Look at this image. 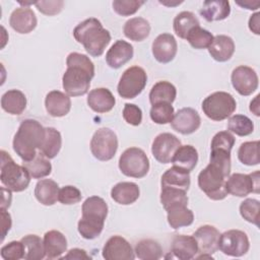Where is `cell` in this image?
Masks as SVG:
<instances>
[{
	"label": "cell",
	"mask_w": 260,
	"mask_h": 260,
	"mask_svg": "<svg viewBox=\"0 0 260 260\" xmlns=\"http://www.w3.org/2000/svg\"><path fill=\"white\" fill-rule=\"evenodd\" d=\"M67 69L62 77L63 88L69 96L85 94L94 76V65L84 54L72 52L66 59Z\"/></svg>",
	"instance_id": "1"
},
{
	"label": "cell",
	"mask_w": 260,
	"mask_h": 260,
	"mask_svg": "<svg viewBox=\"0 0 260 260\" xmlns=\"http://www.w3.org/2000/svg\"><path fill=\"white\" fill-rule=\"evenodd\" d=\"M73 37L92 57H100L111 42L110 31L94 17L78 23L73 29Z\"/></svg>",
	"instance_id": "2"
},
{
	"label": "cell",
	"mask_w": 260,
	"mask_h": 260,
	"mask_svg": "<svg viewBox=\"0 0 260 260\" xmlns=\"http://www.w3.org/2000/svg\"><path fill=\"white\" fill-rule=\"evenodd\" d=\"M81 211L82 216L77 223L78 233L86 240L98 238L108 215V204L102 197L90 196L84 200Z\"/></svg>",
	"instance_id": "3"
},
{
	"label": "cell",
	"mask_w": 260,
	"mask_h": 260,
	"mask_svg": "<svg viewBox=\"0 0 260 260\" xmlns=\"http://www.w3.org/2000/svg\"><path fill=\"white\" fill-rule=\"evenodd\" d=\"M45 136V128L34 119L23 120L13 138V149L16 154L23 160H31L37 154L43 138Z\"/></svg>",
	"instance_id": "4"
},
{
	"label": "cell",
	"mask_w": 260,
	"mask_h": 260,
	"mask_svg": "<svg viewBox=\"0 0 260 260\" xmlns=\"http://www.w3.org/2000/svg\"><path fill=\"white\" fill-rule=\"evenodd\" d=\"M229 176L220 167L209 162L198 175V186L211 200H222L228 195L225 181Z\"/></svg>",
	"instance_id": "5"
},
{
	"label": "cell",
	"mask_w": 260,
	"mask_h": 260,
	"mask_svg": "<svg viewBox=\"0 0 260 260\" xmlns=\"http://www.w3.org/2000/svg\"><path fill=\"white\" fill-rule=\"evenodd\" d=\"M30 178L29 173L23 166L15 164L9 153L1 150L0 180L4 187L13 192H21L28 187Z\"/></svg>",
	"instance_id": "6"
},
{
	"label": "cell",
	"mask_w": 260,
	"mask_h": 260,
	"mask_svg": "<svg viewBox=\"0 0 260 260\" xmlns=\"http://www.w3.org/2000/svg\"><path fill=\"white\" fill-rule=\"evenodd\" d=\"M237 103L234 96L225 91H215L202 102V111L207 118L213 121H222L234 114Z\"/></svg>",
	"instance_id": "7"
},
{
	"label": "cell",
	"mask_w": 260,
	"mask_h": 260,
	"mask_svg": "<svg viewBox=\"0 0 260 260\" xmlns=\"http://www.w3.org/2000/svg\"><path fill=\"white\" fill-rule=\"evenodd\" d=\"M119 169L127 177L140 179L149 171V159L141 148L129 147L119 158Z\"/></svg>",
	"instance_id": "8"
},
{
	"label": "cell",
	"mask_w": 260,
	"mask_h": 260,
	"mask_svg": "<svg viewBox=\"0 0 260 260\" xmlns=\"http://www.w3.org/2000/svg\"><path fill=\"white\" fill-rule=\"evenodd\" d=\"M118 149V138L116 133L107 127L98 129L90 140V151L92 155L102 161L112 159Z\"/></svg>",
	"instance_id": "9"
},
{
	"label": "cell",
	"mask_w": 260,
	"mask_h": 260,
	"mask_svg": "<svg viewBox=\"0 0 260 260\" xmlns=\"http://www.w3.org/2000/svg\"><path fill=\"white\" fill-rule=\"evenodd\" d=\"M147 82V74L140 66L127 68L118 83L117 90L123 99H134L142 92Z\"/></svg>",
	"instance_id": "10"
},
{
	"label": "cell",
	"mask_w": 260,
	"mask_h": 260,
	"mask_svg": "<svg viewBox=\"0 0 260 260\" xmlns=\"http://www.w3.org/2000/svg\"><path fill=\"white\" fill-rule=\"evenodd\" d=\"M250 248V242L246 233L240 230H229L219 236L218 249L228 256L241 257Z\"/></svg>",
	"instance_id": "11"
},
{
	"label": "cell",
	"mask_w": 260,
	"mask_h": 260,
	"mask_svg": "<svg viewBox=\"0 0 260 260\" xmlns=\"http://www.w3.org/2000/svg\"><path fill=\"white\" fill-rule=\"evenodd\" d=\"M228 194L237 197H246L250 193H259V172L252 174L235 173L225 181Z\"/></svg>",
	"instance_id": "12"
},
{
	"label": "cell",
	"mask_w": 260,
	"mask_h": 260,
	"mask_svg": "<svg viewBox=\"0 0 260 260\" xmlns=\"http://www.w3.org/2000/svg\"><path fill=\"white\" fill-rule=\"evenodd\" d=\"M219 236V232L213 225L205 224L198 228L197 231L193 234V238L197 243L198 253H200V255L196 256V258L212 259L211 254L215 253L218 250Z\"/></svg>",
	"instance_id": "13"
},
{
	"label": "cell",
	"mask_w": 260,
	"mask_h": 260,
	"mask_svg": "<svg viewBox=\"0 0 260 260\" xmlns=\"http://www.w3.org/2000/svg\"><path fill=\"white\" fill-rule=\"evenodd\" d=\"M181 146V140L172 133L158 134L151 145L153 157L160 164H170L176 152Z\"/></svg>",
	"instance_id": "14"
},
{
	"label": "cell",
	"mask_w": 260,
	"mask_h": 260,
	"mask_svg": "<svg viewBox=\"0 0 260 260\" xmlns=\"http://www.w3.org/2000/svg\"><path fill=\"white\" fill-rule=\"evenodd\" d=\"M233 87L241 95H250L258 88V75L256 71L246 65L236 67L231 75Z\"/></svg>",
	"instance_id": "15"
},
{
	"label": "cell",
	"mask_w": 260,
	"mask_h": 260,
	"mask_svg": "<svg viewBox=\"0 0 260 260\" xmlns=\"http://www.w3.org/2000/svg\"><path fill=\"white\" fill-rule=\"evenodd\" d=\"M102 253L106 260H133L135 258L131 245L121 236L111 237L106 242Z\"/></svg>",
	"instance_id": "16"
},
{
	"label": "cell",
	"mask_w": 260,
	"mask_h": 260,
	"mask_svg": "<svg viewBox=\"0 0 260 260\" xmlns=\"http://www.w3.org/2000/svg\"><path fill=\"white\" fill-rule=\"evenodd\" d=\"M151 51L157 62L162 64L170 63L176 57L178 51L177 41L171 34H160L152 42Z\"/></svg>",
	"instance_id": "17"
},
{
	"label": "cell",
	"mask_w": 260,
	"mask_h": 260,
	"mask_svg": "<svg viewBox=\"0 0 260 260\" xmlns=\"http://www.w3.org/2000/svg\"><path fill=\"white\" fill-rule=\"evenodd\" d=\"M201 124V119L197 111L192 108H182L175 115L171 122L172 128L183 134L188 135L194 133Z\"/></svg>",
	"instance_id": "18"
},
{
	"label": "cell",
	"mask_w": 260,
	"mask_h": 260,
	"mask_svg": "<svg viewBox=\"0 0 260 260\" xmlns=\"http://www.w3.org/2000/svg\"><path fill=\"white\" fill-rule=\"evenodd\" d=\"M37 23L38 20L35 12L27 6L14 9L9 17L10 26L18 34H28L32 31Z\"/></svg>",
	"instance_id": "19"
},
{
	"label": "cell",
	"mask_w": 260,
	"mask_h": 260,
	"mask_svg": "<svg viewBox=\"0 0 260 260\" xmlns=\"http://www.w3.org/2000/svg\"><path fill=\"white\" fill-rule=\"evenodd\" d=\"M133 53V46L130 43L118 40L108 50L106 54V62L111 68L118 69L132 59Z\"/></svg>",
	"instance_id": "20"
},
{
	"label": "cell",
	"mask_w": 260,
	"mask_h": 260,
	"mask_svg": "<svg viewBox=\"0 0 260 260\" xmlns=\"http://www.w3.org/2000/svg\"><path fill=\"white\" fill-rule=\"evenodd\" d=\"M45 107L50 116L64 117L70 112L71 100L68 94L60 90H52L46 95Z\"/></svg>",
	"instance_id": "21"
},
{
	"label": "cell",
	"mask_w": 260,
	"mask_h": 260,
	"mask_svg": "<svg viewBox=\"0 0 260 260\" xmlns=\"http://www.w3.org/2000/svg\"><path fill=\"white\" fill-rule=\"evenodd\" d=\"M116 104L115 96L110 89L105 87L94 88L87 95V105L95 113L110 112Z\"/></svg>",
	"instance_id": "22"
},
{
	"label": "cell",
	"mask_w": 260,
	"mask_h": 260,
	"mask_svg": "<svg viewBox=\"0 0 260 260\" xmlns=\"http://www.w3.org/2000/svg\"><path fill=\"white\" fill-rule=\"evenodd\" d=\"M210 56L217 62L229 61L235 52V43L233 39L225 35L213 37L212 43L208 47Z\"/></svg>",
	"instance_id": "23"
},
{
	"label": "cell",
	"mask_w": 260,
	"mask_h": 260,
	"mask_svg": "<svg viewBox=\"0 0 260 260\" xmlns=\"http://www.w3.org/2000/svg\"><path fill=\"white\" fill-rule=\"evenodd\" d=\"M171 251L180 260H190L196 257L198 247L193 236L178 235L173 239Z\"/></svg>",
	"instance_id": "24"
},
{
	"label": "cell",
	"mask_w": 260,
	"mask_h": 260,
	"mask_svg": "<svg viewBox=\"0 0 260 260\" xmlns=\"http://www.w3.org/2000/svg\"><path fill=\"white\" fill-rule=\"evenodd\" d=\"M44 248L46 257L49 259L60 258L63 253L67 250V240L65 236L56 230L47 232L44 235Z\"/></svg>",
	"instance_id": "25"
},
{
	"label": "cell",
	"mask_w": 260,
	"mask_h": 260,
	"mask_svg": "<svg viewBox=\"0 0 260 260\" xmlns=\"http://www.w3.org/2000/svg\"><path fill=\"white\" fill-rule=\"evenodd\" d=\"M140 195L137 184L133 182L117 183L111 190L112 199L121 205H130L134 203Z\"/></svg>",
	"instance_id": "26"
},
{
	"label": "cell",
	"mask_w": 260,
	"mask_h": 260,
	"mask_svg": "<svg viewBox=\"0 0 260 260\" xmlns=\"http://www.w3.org/2000/svg\"><path fill=\"white\" fill-rule=\"evenodd\" d=\"M190 184H191L190 173L175 166L167 170L162 174L161 180H160L161 187L176 188L186 192L189 190Z\"/></svg>",
	"instance_id": "27"
},
{
	"label": "cell",
	"mask_w": 260,
	"mask_h": 260,
	"mask_svg": "<svg viewBox=\"0 0 260 260\" xmlns=\"http://www.w3.org/2000/svg\"><path fill=\"white\" fill-rule=\"evenodd\" d=\"M200 15L206 21H218L225 19L231 13L229 1L210 0L203 2L202 8L199 10Z\"/></svg>",
	"instance_id": "28"
},
{
	"label": "cell",
	"mask_w": 260,
	"mask_h": 260,
	"mask_svg": "<svg viewBox=\"0 0 260 260\" xmlns=\"http://www.w3.org/2000/svg\"><path fill=\"white\" fill-rule=\"evenodd\" d=\"M58 184L51 179H42L38 181L35 187V196L43 205L50 206L56 203L59 194Z\"/></svg>",
	"instance_id": "29"
},
{
	"label": "cell",
	"mask_w": 260,
	"mask_h": 260,
	"mask_svg": "<svg viewBox=\"0 0 260 260\" xmlns=\"http://www.w3.org/2000/svg\"><path fill=\"white\" fill-rule=\"evenodd\" d=\"M123 32L127 39L134 42H141L149 36L150 24L143 17H133L125 22Z\"/></svg>",
	"instance_id": "30"
},
{
	"label": "cell",
	"mask_w": 260,
	"mask_h": 260,
	"mask_svg": "<svg viewBox=\"0 0 260 260\" xmlns=\"http://www.w3.org/2000/svg\"><path fill=\"white\" fill-rule=\"evenodd\" d=\"M197 161H198V152L196 148L190 144H187V145H181L176 150L171 162L175 167H178L190 173L196 167Z\"/></svg>",
	"instance_id": "31"
},
{
	"label": "cell",
	"mask_w": 260,
	"mask_h": 260,
	"mask_svg": "<svg viewBox=\"0 0 260 260\" xmlns=\"http://www.w3.org/2000/svg\"><path fill=\"white\" fill-rule=\"evenodd\" d=\"M1 108L8 114L20 115L26 108V98L18 89H10L1 98Z\"/></svg>",
	"instance_id": "32"
},
{
	"label": "cell",
	"mask_w": 260,
	"mask_h": 260,
	"mask_svg": "<svg viewBox=\"0 0 260 260\" xmlns=\"http://www.w3.org/2000/svg\"><path fill=\"white\" fill-rule=\"evenodd\" d=\"M61 146H62L61 133L53 127H46L45 136L39 147L40 152H42L49 159L54 158L59 153Z\"/></svg>",
	"instance_id": "33"
},
{
	"label": "cell",
	"mask_w": 260,
	"mask_h": 260,
	"mask_svg": "<svg viewBox=\"0 0 260 260\" xmlns=\"http://www.w3.org/2000/svg\"><path fill=\"white\" fill-rule=\"evenodd\" d=\"M166 211L168 222L174 230L189 226L193 223L194 214L187 205H176L168 208Z\"/></svg>",
	"instance_id": "34"
},
{
	"label": "cell",
	"mask_w": 260,
	"mask_h": 260,
	"mask_svg": "<svg viewBox=\"0 0 260 260\" xmlns=\"http://www.w3.org/2000/svg\"><path fill=\"white\" fill-rule=\"evenodd\" d=\"M177 95V89L174 84L169 81L162 80L156 82L150 89L149 102L151 105L159 103L172 104Z\"/></svg>",
	"instance_id": "35"
},
{
	"label": "cell",
	"mask_w": 260,
	"mask_h": 260,
	"mask_svg": "<svg viewBox=\"0 0 260 260\" xmlns=\"http://www.w3.org/2000/svg\"><path fill=\"white\" fill-rule=\"evenodd\" d=\"M22 166L27 170L32 179H42L49 176L52 172V165L49 158L42 152L37 153L31 160L23 161Z\"/></svg>",
	"instance_id": "36"
},
{
	"label": "cell",
	"mask_w": 260,
	"mask_h": 260,
	"mask_svg": "<svg viewBox=\"0 0 260 260\" xmlns=\"http://www.w3.org/2000/svg\"><path fill=\"white\" fill-rule=\"evenodd\" d=\"M200 22L196 15L191 11H182L174 18L173 27L176 35L181 38H187L188 32L195 26H199Z\"/></svg>",
	"instance_id": "37"
},
{
	"label": "cell",
	"mask_w": 260,
	"mask_h": 260,
	"mask_svg": "<svg viewBox=\"0 0 260 260\" xmlns=\"http://www.w3.org/2000/svg\"><path fill=\"white\" fill-rule=\"evenodd\" d=\"M134 253L136 257L141 260H157L162 256V249L158 242L145 239L136 244Z\"/></svg>",
	"instance_id": "38"
},
{
	"label": "cell",
	"mask_w": 260,
	"mask_h": 260,
	"mask_svg": "<svg viewBox=\"0 0 260 260\" xmlns=\"http://www.w3.org/2000/svg\"><path fill=\"white\" fill-rule=\"evenodd\" d=\"M24 246V259L41 260L46 257L43 240L37 235H26L20 240Z\"/></svg>",
	"instance_id": "39"
},
{
	"label": "cell",
	"mask_w": 260,
	"mask_h": 260,
	"mask_svg": "<svg viewBox=\"0 0 260 260\" xmlns=\"http://www.w3.org/2000/svg\"><path fill=\"white\" fill-rule=\"evenodd\" d=\"M187 192L169 187H161L160 191V203L167 210L170 207L176 205H188Z\"/></svg>",
	"instance_id": "40"
},
{
	"label": "cell",
	"mask_w": 260,
	"mask_h": 260,
	"mask_svg": "<svg viewBox=\"0 0 260 260\" xmlns=\"http://www.w3.org/2000/svg\"><path fill=\"white\" fill-rule=\"evenodd\" d=\"M238 158L246 166L259 165V141L255 140L242 143L238 150Z\"/></svg>",
	"instance_id": "41"
},
{
	"label": "cell",
	"mask_w": 260,
	"mask_h": 260,
	"mask_svg": "<svg viewBox=\"0 0 260 260\" xmlns=\"http://www.w3.org/2000/svg\"><path fill=\"white\" fill-rule=\"evenodd\" d=\"M186 40L191 45V47H193L194 49L201 50V49H206L210 46L213 40V36L209 30L204 29L199 25V26L193 27L188 32Z\"/></svg>",
	"instance_id": "42"
},
{
	"label": "cell",
	"mask_w": 260,
	"mask_h": 260,
	"mask_svg": "<svg viewBox=\"0 0 260 260\" xmlns=\"http://www.w3.org/2000/svg\"><path fill=\"white\" fill-rule=\"evenodd\" d=\"M228 129L238 136H247L254 131V124L245 115H234L229 119Z\"/></svg>",
	"instance_id": "43"
},
{
	"label": "cell",
	"mask_w": 260,
	"mask_h": 260,
	"mask_svg": "<svg viewBox=\"0 0 260 260\" xmlns=\"http://www.w3.org/2000/svg\"><path fill=\"white\" fill-rule=\"evenodd\" d=\"M150 119L158 125H165L172 122L175 110L172 106V104L169 103H159L152 105L150 109Z\"/></svg>",
	"instance_id": "44"
},
{
	"label": "cell",
	"mask_w": 260,
	"mask_h": 260,
	"mask_svg": "<svg viewBox=\"0 0 260 260\" xmlns=\"http://www.w3.org/2000/svg\"><path fill=\"white\" fill-rule=\"evenodd\" d=\"M260 202L254 198H247L240 204V213L242 217L257 226H259Z\"/></svg>",
	"instance_id": "45"
},
{
	"label": "cell",
	"mask_w": 260,
	"mask_h": 260,
	"mask_svg": "<svg viewBox=\"0 0 260 260\" xmlns=\"http://www.w3.org/2000/svg\"><path fill=\"white\" fill-rule=\"evenodd\" d=\"M143 4L144 1L140 0H115L112 3L114 11L121 16L134 14Z\"/></svg>",
	"instance_id": "46"
},
{
	"label": "cell",
	"mask_w": 260,
	"mask_h": 260,
	"mask_svg": "<svg viewBox=\"0 0 260 260\" xmlns=\"http://www.w3.org/2000/svg\"><path fill=\"white\" fill-rule=\"evenodd\" d=\"M0 255L4 260L24 259V246L21 241H12L1 248Z\"/></svg>",
	"instance_id": "47"
},
{
	"label": "cell",
	"mask_w": 260,
	"mask_h": 260,
	"mask_svg": "<svg viewBox=\"0 0 260 260\" xmlns=\"http://www.w3.org/2000/svg\"><path fill=\"white\" fill-rule=\"evenodd\" d=\"M235 141H236V139L230 131H220V132H217L213 136V138L211 140L210 148L211 149H221V150L231 152V150L235 144Z\"/></svg>",
	"instance_id": "48"
},
{
	"label": "cell",
	"mask_w": 260,
	"mask_h": 260,
	"mask_svg": "<svg viewBox=\"0 0 260 260\" xmlns=\"http://www.w3.org/2000/svg\"><path fill=\"white\" fill-rule=\"evenodd\" d=\"M82 195L78 188L68 185L64 186L59 190L58 200L64 205H71L81 201Z\"/></svg>",
	"instance_id": "49"
},
{
	"label": "cell",
	"mask_w": 260,
	"mask_h": 260,
	"mask_svg": "<svg viewBox=\"0 0 260 260\" xmlns=\"http://www.w3.org/2000/svg\"><path fill=\"white\" fill-rule=\"evenodd\" d=\"M122 114L124 120L132 126H138L142 121V111L134 104H125Z\"/></svg>",
	"instance_id": "50"
},
{
	"label": "cell",
	"mask_w": 260,
	"mask_h": 260,
	"mask_svg": "<svg viewBox=\"0 0 260 260\" xmlns=\"http://www.w3.org/2000/svg\"><path fill=\"white\" fill-rule=\"evenodd\" d=\"M38 10L45 14V15H56L61 12L64 2L61 0H55V1H38L35 3Z\"/></svg>",
	"instance_id": "51"
},
{
	"label": "cell",
	"mask_w": 260,
	"mask_h": 260,
	"mask_svg": "<svg viewBox=\"0 0 260 260\" xmlns=\"http://www.w3.org/2000/svg\"><path fill=\"white\" fill-rule=\"evenodd\" d=\"M61 259H76V260H82V259H90V257L87 255L86 251L79 249V248H74L68 251V253L63 256Z\"/></svg>",
	"instance_id": "52"
},
{
	"label": "cell",
	"mask_w": 260,
	"mask_h": 260,
	"mask_svg": "<svg viewBox=\"0 0 260 260\" xmlns=\"http://www.w3.org/2000/svg\"><path fill=\"white\" fill-rule=\"evenodd\" d=\"M1 217H2V240H4L7 232L11 228V216L6 211L5 208H1Z\"/></svg>",
	"instance_id": "53"
},
{
	"label": "cell",
	"mask_w": 260,
	"mask_h": 260,
	"mask_svg": "<svg viewBox=\"0 0 260 260\" xmlns=\"http://www.w3.org/2000/svg\"><path fill=\"white\" fill-rule=\"evenodd\" d=\"M249 28L255 35H260V13L256 12L249 18Z\"/></svg>",
	"instance_id": "54"
},
{
	"label": "cell",
	"mask_w": 260,
	"mask_h": 260,
	"mask_svg": "<svg viewBox=\"0 0 260 260\" xmlns=\"http://www.w3.org/2000/svg\"><path fill=\"white\" fill-rule=\"evenodd\" d=\"M2 191V202H1V208H8L11 203V190L7 189L6 187L1 188Z\"/></svg>",
	"instance_id": "55"
},
{
	"label": "cell",
	"mask_w": 260,
	"mask_h": 260,
	"mask_svg": "<svg viewBox=\"0 0 260 260\" xmlns=\"http://www.w3.org/2000/svg\"><path fill=\"white\" fill-rule=\"evenodd\" d=\"M236 4L240 5L243 8L249 9V10H256L260 6V2L259 1H243V2L236 1Z\"/></svg>",
	"instance_id": "56"
},
{
	"label": "cell",
	"mask_w": 260,
	"mask_h": 260,
	"mask_svg": "<svg viewBox=\"0 0 260 260\" xmlns=\"http://www.w3.org/2000/svg\"><path fill=\"white\" fill-rule=\"evenodd\" d=\"M258 101H259V94H257V95L255 96V99L250 103V111L253 112L257 117L260 115V113H259V103H258Z\"/></svg>",
	"instance_id": "57"
}]
</instances>
